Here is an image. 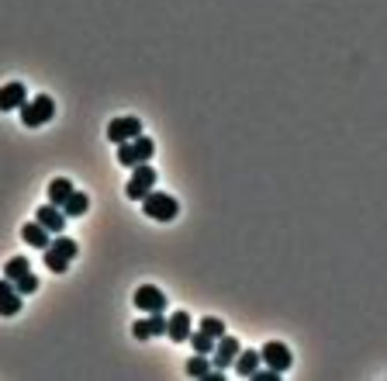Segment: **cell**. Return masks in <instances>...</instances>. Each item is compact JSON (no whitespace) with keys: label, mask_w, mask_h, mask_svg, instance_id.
I'll return each instance as SVG.
<instances>
[{"label":"cell","mask_w":387,"mask_h":381,"mask_svg":"<svg viewBox=\"0 0 387 381\" xmlns=\"http://www.w3.org/2000/svg\"><path fill=\"white\" fill-rule=\"evenodd\" d=\"M163 333H166V315L163 312H152V315H146L132 326L135 340H152V336H163Z\"/></svg>","instance_id":"9c48e42d"},{"label":"cell","mask_w":387,"mask_h":381,"mask_svg":"<svg viewBox=\"0 0 387 381\" xmlns=\"http://www.w3.org/2000/svg\"><path fill=\"white\" fill-rule=\"evenodd\" d=\"M197 329H204V333H211L215 340H221V336H225V322H221L218 315H204V319L197 322Z\"/></svg>","instance_id":"603a6c76"},{"label":"cell","mask_w":387,"mask_h":381,"mask_svg":"<svg viewBox=\"0 0 387 381\" xmlns=\"http://www.w3.org/2000/svg\"><path fill=\"white\" fill-rule=\"evenodd\" d=\"M259 364H263L259 350H239V357H235V371H239L242 378H252V374L259 371Z\"/></svg>","instance_id":"9a60e30c"},{"label":"cell","mask_w":387,"mask_h":381,"mask_svg":"<svg viewBox=\"0 0 387 381\" xmlns=\"http://www.w3.org/2000/svg\"><path fill=\"white\" fill-rule=\"evenodd\" d=\"M18 111H21V125L25 129H42V125H49L56 118V101L49 94H39V97L25 101Z\"/></svg>","instance_id":"6da1fadb"},{"label":"cell","mask_w":387,"mask_h":381,"mask_svg":"<svg viewBox=\"0 0 387 381\" xmlns=\"http://www.w3.org/2000/svg\"><path fill=\"white\" fill-rule=\"evenodd\" d=\"M142 212H146L149 219H156V222H173V219L180 215V205H177V198H173V194L149 191V194L142 198Z\"/></svg>","instance_id":"7a4b0ae2"},{"label":"cell","mask_w":387,"mask_h":381,"mask_svg":"<svg viewBox=\"0 0 387 381\" xmlns=\"http://www.w3.org/2000/svg\"><path fill=\"white\" fill-rule=\"evenodd\" d=\"M21 312V295L11 277H0V315H18Z\"/></svg>","instance_id":"7c38bea8"},{"label":"cell","mask_w":387,"mask_h":381,"mask_svg":"<svg viewBox=\"0 0 387 381\" xmlns=\"http://www.w3.org/2000/svg\"><path fill=\"white\" fill-rule=\"evenodd\" d=\"M42 253H46V267H49L52 274H66V270H70V260H66L59 250L49 246V250H42Z\"/></svg>","instance_id":"ffe728a7"},{"label":"cell","mask_w":387,"mask_h":381,"mask_svg":"<svg viewBox=\"0 0 387 381\" xmlns=\"http://www.w3.org/2000/svg\"><path fill=\"white\" fill-rule=\"evenodd\" d=\"M183 371H187V378H208V371H211L208 353H194V357L183 364Z\"/></svg>","instance_id":"ac0fdd59"},{"label":"cell","mask_w":387,"mask_h":381,"mask_svg":"<svg viewBox=\"0 0 387 381\" xmlns=\"http://www.w3.org/2000/svg\"><path fill=\"white\" fill-rule=\"evenodd\" d=\"M35 219H39L49 232H56V236L66 229V212H63L59 205H52V201H49V205H42V208L35 212Z\"/></svg>","instance_id":"4fadbf2b"},{"label":"cell","mask_w":387,"mask_h":381,"mask_svg":"<svg viewBox=\"0 0 387 381\" xmlns=\"http://www.w3.org/2000/svg\"><path fill=\"white\" fill-rule=\"evenodd\" d=\"M14 288H18V295L25 298V295L39 291V277H35V274H25V277H18V281H14Z\"/></svg>","instance_id":"cb8c5ba5"},{"label":"cell","mask_w":387,"mask_h":381,"mask_svg":"<svg viewBox=\"0 0 387 381\" xmlns=\"http://www.w3.org/2000/svg\"><path fill=\"white\" fill-rule=\"evenodd\" d=\"M152 187H156V170H152V167H146V163H139V167H135V174H132V177H128V184H125V194H128L132 201H142Z\"/></svg>","instance_id":"277c9868"},{"label":"cell","mask_w":387,"mask_h":381,"mask_svg":"<svg viewBox=\"0 0 387 381\" xmlns=\"http://www.w3.org/2000/svg\"><path fill=\"white\" fill-rule=\"evenodd\" d=\"M25 274H32V263H28V257H11V260L4 263V277L18 281V277H25Z\"/></svg>","instance_id":"d6986e66"},{"label":"cell","mask_w":387,"mask_h":381,"mask_svg":"<svg viewBox=\"0 0 387 381\" xmlns=\"http://www.w3.org/2000/svg\"><path fill=\"white\" fill-rule=\"evenodd\" d=\"M259 357H263V364H266V367H273V371H280V374L294 364L290 346H287V343H280V340H270V343L259 350Z\"/></svg>","instance_id":"5b68a950"},{"label":"cell","mask_w":387,"mask_h":381,"mask_svg":"<svg viewBox=\"0 0 387 381\" xmlns=\"http://www.w3.org/2000/svg\"><path fill=\"white\" fill-rule=\"evenodd\" d=\"M239 340L235 336H221L218 343H215V350H211V367H218V371H225L228 364H235V357H239Z\"/></svg>","instance_id":"ba28073f"},{"label":"cell","mask_w":387,"mask_h":381,"mask_svg":"<svg viewBox=\"0 0 387 381\" xmlns=\"http://www.w3.org/2000/svg\"><path fill=\"white\" fill-rule=\"evenodd\" d=\"M152 153H156V142L146 139V136H139V139L118 146V163H121V167H139V163H149Z\"/></svg>","instance_id":"3957f363"},{"label":"cell","mask_w":387,"mask_h":381,"mask_svg":"<svg viewBox=\"0 0 387 381\" xmlns=\"http://www.w3.org/2000/svg\"><path fill=\"white\" fill-rule=\"evenodd\" d=\"M142 136V122L135 118V115H125V118H115L111 125H108V139L111 142H132V139H139Z\"/></svg>","instance_id":"8992f818"},{"label":"cell","mask_w":387,"mask_h":381,"mask_svg":"<svg viewBox=\"0 0 387 381\" xmlns=\"http://www.w3.org/2000/svg\"><path fill=\"white\" fill-rule=\"evenodd\" d=\"M190 343H194V353H208L211 357V350H215V336L211 333H204V329H197V333H190Z\"/></svg>","instance_id":"44dd1931"},{"label":"cell","mask_w":387,"mask_h":381,"mask_svg":"<svg viewBox=\"0 0 387 381\" xmlns=\"http://www.w3.org/2000/svg\"><path fill=\"white\" fill-rule=\"evenodd\" d=\"M73 191H77V187H73V180H66V177H56V180L49 184V201L63 208V205L70 201V194H73Z\"/></svg>","instance_id":"2e32d148"},{"label":"cell","mask_w":387,"mask_h":381,"mask_svg":"<svg viewBox=\"0 0 387 381\" xmlns=\"http://www.w3.org/2000/svg\"><path fill=\"white\" fill-rule=\"evenodd\" d=\"M28 101V87L25 84H4L0 87V111H18L21 104Z\"/></svg>","instance_id":"8fae6325"},{"label":"cell","mask_w":387,"mask_h":381,"mask_svg":"<svg viewBox=\"0 0 387 381\" xmlns=\"http://www.w3.org/2000/svg\"><path fill=\"white\" fill-rule=\"evenodd\" d=\"M135 308L146 312V315H152V312H166V295H163L156 284H142V288L135 291Z\"/></svg>","instance_id":"52a82bcc"},{"label":"cell","mask_w":387,"mask_h":381,"mask_svg":"<svg viewBox=\"0 0 387 381\" xmlns=\"http://www.w3.org/2000/svg\"><path fill=\"white\" fill-rule=\"evenodd\" d=\"M190 333H194V322H190V312H173L170 319H166V336L173 340V343H187L190 340Z\"/></svg>","instance_id":"30bf717a"},{"label":"cell","mask_w":387,"mask_h":381,"mask_svg":"<svg viewBox=\"0 0 387 381\" xmlns=\"http://www.w3.org/2000/svg\"><path fill=\"white\" fill-rule=\"evenodd\" d=\"M87 208H90V198H87V194H80V191H73V194H70V201L63 205L66 219H80V215H87Z\"/></svg>","instance_id":"e0dca14e"},{"label":"cell","mask_w":387,"mask_h":381,"mask_svg":"<svg viewBox=\"0 0 387 381\" xmlns=\"http://www.w3.org/2000/svg\"><path fill=\"white\" fill-rule=\"evenodd\" d=\"M21 239L28 243V246H35V250H49V243H52V232L35 219V222H28V225H21Z\"/></svg>","instance_id":"5bb4252c"},{"label":"cell","mask_w":387,"mask_h":381,"mask_svg":"<svg viewBox=\"0 0 387 381\" xmlns=\"http://www.w3.org/2000/svg\"><path fill=\"white\" fill-rule=\"evenodd\" d=\"M49 246H52V250H59V253H63L66 260H77V253H80V246H77V243H73L70 236H56V239H52Z\"/></svg>","instance_id":"7402d4cb"}]
</instances>
